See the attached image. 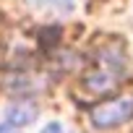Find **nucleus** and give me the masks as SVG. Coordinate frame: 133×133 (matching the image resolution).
Wrapping results in <instances>:
<instances>
[{"mask_svg":"<svg viewBox=\"0 0 133 133\" xmlns=\"http://www.w3.org/2000/svg\"><path fill=\"white\" fill-rule=\"evenodd\" d=\"M133 117V97H115L91 107V123L99 130H110Z\"/></svg>","mask_w":133,"mask_h":133,"instance_id":"obj_1","label":"nucleus"},{"mask_svg":"<svg viewBox=\"0 0 133 133\" xmlns=\"http://www.w3.org/2000/svg\"><path fill=\"white\" fill-rule=\"evenodd\" d=\"M37 115H39V107H37L31 99H24V102H16V104H8V110H5V120H8L13 128L29 125Z\"/></svg>","mask_w":133,"mask_h":133,"instance_id":"obj_2","label":"nucleus"},{"mask_svg":"<svg viewBox=\"0 0 133 133\" xmlns=\"http://www.w3.org/2000/svg\"><path fill=\"white\" fill-rule=\"evenodd\" d=\"M84 86L91 89V91H97V94H102V91H110L115 86V78L107 71H94V73H86L84 76Z\"/></svg>","mask_w":133,"mask_h":133,"instance_id":"obj_3","label":"nucleus"},{"mask_svg":"<svg viewBox=\"0 0 133 133\" xmlns=\"http://www.w3.org/2000/svg\"><path fill=\"white\" fill-rule=\"evenodd\" d=\"M57 39H60V26H50V29H44V31H42V37H39V44L47 50V47L57 44Z\"/></svg>","mask_w":133,"mask_h":133,"instance_id":"obj_4","label":"nucleus"},{"mask_svg":"<svg viewBox=\"0 0 133 133\" xmlns=\"http://www.w3.org/2000/svg\"><path fill=\"white\" fill-rule=\"evenodd\" d=\"M42 133H63V130H60V125H57V123H50V125H47Z\"/></svg>","mask_w":133,"mask_h":133,"instance_id":"obj_5","label":"nucleus"},{"mask_svg":"<svg viewBox=\"0 0 133 133\" xmlns=\"http://www.w3.org/2000/svg\"><path fill=\"white\" fill-rule=\"evenodd\" d=\"M0 133H18V130H16L11 123H5V125H0Z\"/></svg>","mask_w":133,"mask_h":133,"instance_id":"obj_6","label":"nucleus"}]
</instances>
